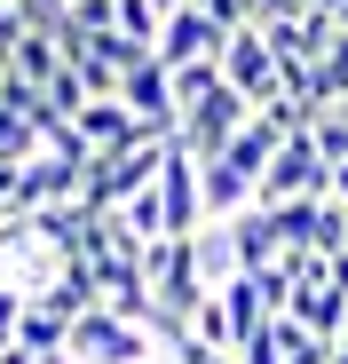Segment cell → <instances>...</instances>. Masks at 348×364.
Instances as JSON below:
<instances>
[{
  "mask_svg": "<svg viewBox=\"0 0 348 364\" xmlns=\"http://www.w3.org/2000/svg\"><path fill=\"white\" fill-rule=\"evenodd\" d=\"M64 356H72V364H158V341H151V325H127V317L95 309V317L72 325Z\"/></svg>",
  "mask_w": 348,
  "mask_h": 364,
  "instance_id": "6da1fadb",
  "label": "cell"
},
{
  "mask_svg": "<svg viewBox=\"0 0 348 364\" xmlns=\"http://www.w3.org/2000/svg\"><path fill=\"white\" fill-rule=\"evenodd\" d=\"M246 119H254V103H246L238 87H229V80H222V87H214V95L198 103V111H183V127H174V143H183V151H190V159L206 166V159H222L229 143L246 135Z\"/></svg>",
  "mask_w": 348,
  "mask_h": 364,
  "instance_id": "7a4b0ae2",
  "label": "cell"
},
{
  "mask_svg": "<svg viewBox=\"0 0 348 364\" xmlns=\"http://www.w3.org/2000/svg\"><path fill=\"white\" fill-rule=\"evenodd\" d=\"M222 80L238 87L254 111L285 103V64L269 55V40H261V32H229V48H222Z\"/></svg>",
  "mask_w": 348,
  "mask_h": 364,
  "instance_id": "3957f363",
  "label": "cell"
},
{
  "mask_svg": "<svg viewBox=\"0 0 348 364\" xmlns=\"http://www.w3.org/2000/svg\"><path fill=\"white\" fill-rule=\"evenodd\" d=\"M158 206H166V237H198L206 230V174L183 143H166V166H158Z\"/></svg>",
  "mask_w": 348,
  "mask_h": 364,
  "instance_id": "277c9868",
  "label": "cell"
},
{
  "mask_svg": "<svg viewBox=\"0 0 348 364\" xmlns=\"http://www.w3.org/2000/svg\"><path fill=\"white\" fill-rule=\"evenodd\" d=\"M222 48H229V32H222L206 9H174L151 55H158L166 72H190V64H222Z\"/></svg>",
  "mask_w": 348,
  "mask_h": 364,
  "instance_id": "5b68a950",
  "label": "cell"
},
{
  "mask_svg": "<svg viewBox=\"0 0 348 364\" xmlns=\"http://www.w3.org/2000/svg\"><path fill=\"white\" fill-rule=\"evenodd\" d=\"M190 262H198V285H206V293H222V285H238V277H246V262H238V237H229V222H206V230L190 237Z\"/></svg>",
  "mask_w": 348,
  "mask_h": 364,
  "instance_id": "8992f818",
  "label": "cell"
},
{
  "mask_svg": "<svg viewBox=\"0 0 348 364\" xmlns=\"http://www.w3.org/2000/svg\"><path fill=\"white\" fill-rule=\"evenodd\" d=\"M9 80H24V87H48L55 72H64V48H55V32H24L16 48H9V64H0Z\"/></svg>",
  "mask_w": 348,
  "mask_h": 364,
  "instance_id": "52a82bcc",
  "label": "cell"
},
{
  "mask_svg": "<svg viewBox=\"0 0 348 364\" xmlns=\"http://www.w3.org/2000/svg\"><path fill=\"white\" fill-rule=\"evenodd\" d=\"M64 341H72V317H55L48 301H24V317H16V348H32V356H64Z\"/></svg>",
  "mask_w": 348,
  "mask_h": 364,
  "instance_id": "ba28073f",
  "label": "cell"
},
{
  "mask_svg": "<svg viewBox=\"0 0 348 364\" xmlns=\"http://www.w3.org/2000/svg\"><path fill=\"white\" fill-rule=\"evenodd\" d=\"M32 159H40V119L0 103V166H32Z\"/></svg>",
  "mask_w": 348,
  "mask_h": 364,
  "instance_id": "9c48e42d",
  "label": "cell"
},
{
  "mask_svg": "<svg viewBox=\"0 0 348 364\" xmlns=\"http://www.w3.org/2000/svg\"><path fill=\"white\" fill-rule=\"evenodd\" d=\"M190 341L214 348V356H238V333H229V309H222V293H206L198 309H190Z\"/></svg>",
  "mask_w": 348,
  "mask_h": 364,
  "instance_id": "30bf717a",
  "label": "cell"
},
{
  "mask_svg": "<svg viewBox=\"0 0 348 364\" xmlns=\"http://www.w3.org/2000/svg\"><path fill=\"white\" fill-rule=\"evenodd\" d=\"M158 32H166V16L151 9V0H119V40H135V48H158Z\"/></svg>",
  "mask_w": 348,
  "mask_h": 364,
  "instance_id": "8fae6325",
  "label": "cell"
},
{
  "mask_svg": "<svg viewBox=\"0 0 348 364\" xmlns=\"http://www.w3.org/2000/svg\"><path fill=\"white\" fill-rule=\"evenodd\" d=\"M214 87H222V64H190V72H174V103H183V111H198Z\"/></svg>",
  "mask_w": 348,
  "mask_h": 364,
  "instance_id": "7c38bea8",
  "label": "cell"
},
{
  "mask_svg": "<svg viewBox=\"0 0 348 364\" xmlns=\"http://www.w3.org/2000/svg\"><path fill=\"white\" fill-rule=\"evenodd\" d=\"M238 364H285V341H277V317H269L261 333H246V341H238Z\"/></svg>",
  "mask_w": 348,
  "mask_h": 364,
  "instance_id": "4fadbf2b",
  "label": "cell"
},
{
  "mask_svg": "<svg viewBox=\"0 0 348 364\" xmlns=\"http://www.w3.org/2000/svg\"><path fill=\"white\" fill-rule=\"evenodd\" d=\"M16 317H24V293L0 285V348H16Z\"/></svg>",
  "mask_w": 348,
  "mask_h": 364,
  "instance_id": "5bb4252c",
  "label": "cell"
},
{
  "mask_svg": "<svg viewBox=\"0 0 348 364\" xmlns=\"http://www.w3.org/2000/svg\"><path fill=\"white\" fill-rule=\"evenodd\" d=\"M166 364H238V356H214V348H198V341H174Z\"/></svg>",
  "mask_w": 348,
  "mask_h": 364,
  "instance_id": "9a60e30c",
  "label": "cell"
},
{
  "mask_svg": "<svg viewBox=\"0 0 348 364\" xmlns=\"http://www.w3.org/2000/svg\"><path fill=\"white\" fill-rule=\"evenodd\" d=\"M16 40H24V16L9 9V0H0V64H9V48H16Z\"/></svg>",
  "mask_w": 348,
  "mask_h": 364,
  "instance_id": "2e32d148",
  "label": "cell"
},
{
  "mask_svg": "<svg viewBox=\"0 0 348 364\" xmlns=\"http://www.w3.org/2000/svg\"><path fill=\"white\" fill-rule=\"evenodd\" d=\"M151 9H158V16H174V9H190V0H151Z\"/></svg>",
  "mask_w": 348,
  "mask_h": 364,
  "instance_id": "e0dca14e",
  "label": "cell"
},
{
  "mask_svg": "<svg viewBox=\"0 0 348 364\" xmlns=\"http://www.w3.org/2000/svg\"><path fill=\"white\" fill-rule=\"evenodd\" d=\"M158 364H166V356H158Z\"/></svg>",
  "mask_w": 348,
  "mask_h": 364,
  "instance_id": "ac0fdd59",
  "label": "cell"
}]
</instances>
